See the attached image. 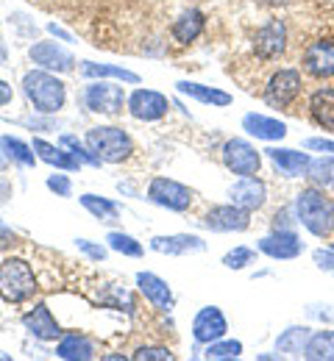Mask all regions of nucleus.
Instances as JSON below:
<instances>
[{"instance_id":"nucleus-1","label":"nucleus","mask_w":334,"mask_h":361,"mask_svg":"<svg viewBox=\"0 0 334 361\" xmlns=\"http://www.w3.org/2000/svg\"><path fill=\"white\" fill-rule=\"evenodd\" d=\"M295 214H298V223L306 228L312 236H318V239H326L334 231L332 197H326L315 186L298 192V197H295Z\"/></svg>"},{"instance_id":"nucleus-2","label":"nucleus","mask_w":334,"mask_h":361,"mask_svg":"<svg viewBox=\"0 0 334 361\" xmlns=\"http://www.w3.org/2000/svg\"><path fill=\"white\" fill-rule=\"evenodd\" d=\"M23 92H25L28 103H31L40 114H56V111L64 106V100H67L64 84H61L53 73H48V70H31V73H25V78H23Z\"/></svg>"},{"instance_id":"nucleus-3","label":"nucleus","mask_w":334,"mask_h":361,"mask_svg":"<svg viewBox=\"0 0 334 361\" xmlns=\"http://www.w3.org/2000/svg\"><path fill=\"white\" fill-rule=\"evenodd\" d=\"M84 145L95 153L103 164H120L126 161L131 153H134V142L131 136L126 134L123 128H114V126H97L87 131Z\"/></svg>"},{"instance_id":"nucleus-4","label":"nucleus","mask_w":334,"mask_h":361,"mask_svg":"<svg viewBox=\"0 0 334 361\" xmlns=\"http://www.w3.org/2000/svg\"><path fill=\"white\" fill-rule=\"evenodd\" d=\"M37 292V278L28 262L3 259L0 262V298L8 303H25Z\"/></svg>"},{"instance_id":"nucleus-5","label":"nucleus","mask_w":334,"mask_h":361,"mask_svg":"<svg viewBox=\"0 0 334 361\" xmlns=\"http://www.w3.org/2000/svg\"><path fill=\"white\" fill-rule=\"evenodd\" d=\"M304 90V78H301V70L295 67H285L279 73H273V78L268 81L265 87V103L270 109H287L295 103V97Z\"/></svg>"},{"instance_id":"nucleus-6","label":"nucleus","mask_w":334,"mask_h":361,"mask_svg":"<svg viewBox=\"0 0 334 361\" xmlns=\"http://www.w3.org/2000/svg\"><path fill=\"white\" fill-rule=\"evenodd\" d=\"M148 200L167 212H187L192 206V192L173 178H153L148 186Z\"/></svg>"},{"instance_id":"nucleus-7","label":"nucleus","mask_w":334,"mask_h":361,"mask_svg":"<svg viewBox=\"0 0 334 361\" xmlns=\"http://www.w3.org/2000/svg\"><path fill=\"white\" fill-rule=\"evenodd\" d=\"M223 164L234 176H259L262 170V156L248 139H229L223 145Z\"/></svg>"},{"instance_id":"nucleus-8","label":"nucleus","mask_w":334,"mask_h":361,"mask_svg":"<svg viewBox=\"0 0 334 361\" xmlns=\"http://www.w3.org/2000/svg\"><path fill=\"white\" fill-rule=\"evenodd\" d=\"M126 94L120 87H112V84H103V81H95V84H87L84 90V106L95 114H106V117H114L123 111L126 106Z\"/></svg>"},{"instance_id":"nucleus-9","label":"nucleus","mask_w":334,"mask_h":361,"mask_svg":"<svg viewBox=\"0 0 334 361\" xmlns=\"http://www.w3.org/2000/svg\"><path fill=\"white\" fill-rule=\"evenodd\" d=\"M28 56L40 70L48 73H70L76 67V56L56 42H34L28 47Z\"/></svg>"},{"instance_id":"nucleus-10","label":"nucleus","mask_w":334,"mask_h":361,"mask_svg":"<svg viewBox=\"0 0 334 361\" xmlns=\"http://www.w3.org/2000/svg\"><path fill=\"white\" fill-rule=\"evenodd\" d=\"M301 67L312 78H334V39H318L304 50Z\"/></svg>"},{"instance_id":"nucleus-11","label":"nucleus","mask_w":334,"mask_h":361,"mask_svg":"<svg viewBox=\"0 0 334 361\" xmlns=\"http://www.w3.org/2000/svg\"><path fill=\"white\" fill-rule=\"evenodd\" d=\"M259 250L270 259H279V262H287V259H298L304 253V242L298 239L295 231L290 228H276L270 236L259 239Z\"/></svg>"},{"instance_id":"nucleus-12","label":"nucleus","mask_w":334,"mask_h":361,"mask_svg":"<svg viewBox=\"0 0 334 361\" xmlns=\"http://www.w3.org/2000/svg\"><path fill=\"white\" fill-rule=\"evenodd\" d=\"M226 331H229V322H226V317H223V312L217 306H203L195 314V319H192V336L201 345H209V342L223 339Z\"/></svg>"},{"instance_id":"nucleus-13","label":"nucleus","mask_w":334,"mask_h":361,"mask_svg":"<svg viewBox=\"0 0 334 361\" xmlns=\"http://www.w3.org/2000/svg\"><path fill=\"white\" fill-rule=\"evenodd\" d=\"M170 109V100L162 94V92L153 90H137L129 97V111L131 117L143 120V123H153V120H162Z\"/></svg>"},{"instance_id":"nucleus-14","label":"nucleus","mask_w":334,"mask_h":361,"mask_svg":"<svg viewBox=\"0 0 334 361\" xmlns=\"http://www.w3.org/2000/svg\"><path fill=\"white\" fill-rule=\"evenodd\" d=\"M203 226L209 231H217V233H232V231H245L251 226V212L239 209L234 203L229 206H215L206 217H203Z\"/></svg>"},{"instance_id":"nucleus-15","label":"nucleus","mask_w":334,"mask_h":361,"mask_svg":"<svg viewBox=\"0 0 334 361\" xmlns=\"http://www.w3.org/2000/svg\"><path fill=\"white\" fill-rule=\"evenodd\" d=\"M254 50L262 56V59H279L287 50V25L282 20H270L265 23L256 37H254Z\"/></svg>"},{"instance_id":"nucleus-16","label":"nucleus","mask_w":334,"mask_h":361,"mask_svg":"<svg viewBox=\"0 0 334 361\" xmlns=\"http://www.w3.org/2000/svg\"><path fill=\"white\" fill-rule=\"evenodd\" d=\"M229 197H232V203L239 206V209H245V212H256V209L265 206V200H268V189H265V183L256 178V176H242V178L229 189Z\"/></svg>"},{"instance_id":"nucleus-17","label":"nucleus","mask_w":334,"mask_h":361,"mask_svg":"<svg viewBox=\"0 0 334 361\" xmlns=\"http://www.w3.org/2000/svg\"><path fill=\"white\" fill-rule=\"evenodd\" d=\"M150 247L165 256H187V253H203L206 242L192 233H173V236H153Z\"/></svg>"},{"instance_id":"nucleus-18","label":"nucleus","mask_w":334,"mask_h":361,"mask_svg":"<svg viewBox=\"0 0 334 361\" xmlns=\"http://www.w3.org/2000/svg\"><path fill=\"white\" fill-rule=\"evenodd\" d=\"M268 153V159L273 161V167L285 176V178H301V176H306V167H309V156L306 153H301V150H290V147H270V150H265Z\"/></svg>"},{"instance_id":"nucleus-19","label":"nucleus","mask_w":334,"mask_h":361,"mask_svg":"<svg viewBox=\"0 0 334 361\" xmlns=\"http://www.w3.org/2000/svg\"><path fill=\"white\" fill-rule=\"evenodd\" d=\"M137 289L145 295V300H150L159 312H170L173 309V289L159 275H153V272H137Z\"/></svg>"},{"instance_id":"nucleus-20","label":"nucleus","mask_w":334,"mask_h":361,"mask_svg":"<svg viewBox=\"0 0 334 361\" xmlns=\"http://www.w3.org/2000/svg\"><path fill=\"white\" fill-rule=\"evenodd\" d=\"M242 131L248 136H256L262 142H282L287 136V126L282 120L265 117V114H245L242 117Z\"/></svg>"},{"instance_id":"nucleus-21","label":"nucleus","mask_w":334,"mask_h":361,"mask_svg":"<svg viewBox=\"0 0 334 361\" xmlns=\"http://www.w3.org/2000/svg\"><path fill=\"white\" fill-rule=\"evenodd\" d=\"M23 325H25V331L31 334V336H37V339H45V342H50V339H56L61 331H59V325H56V319H53V314H50V309L45 306V303H37L28 314L23 317Z\"/></svg>"},{"instance_id":"nucleus-22","label":"nucleus","mask_w":334,"mask_h":361,"mask_svg":"<svg viewBox=\"0 0 334 361\" xmlns=\"http://www.w3.org/2000/svg\"><path fill=\"white\" fill-rule=\"evenodd\" d=\"M34 153L40 156V161H45L50 167H56V170H67V173H76V170H81V159H76L73 153H67V150H61V147H56V145H50L45 139H34Z\"/></svg>"},{"instance_id":"nucleus-23","label":"nucleus","mask_w":334,"mask_h":361,"mask_svg":"<svg viewBox=\"0 0 334 361\" xmlns=\"http://www.w3.org/2000/svg\"><path fill=\"white\" fill-rule=\"evenodd\" d=\"M309 114L321 128L334 131V87H321L318 92H312Z\"/></svg>"},{"instance_id":"nucleus-24","label":"nucleus","mask_w":334,"mask_h":361,"mask_svg":"<svg viewBox=\"0 0 334 361\" xmlns=\"http://www.w3.org/2000/svg\"><path fill=\"white\" fill-rule=\"evenodd\" d=\"M56 356L64 361H90V359H95V345H93L87 336L67 334V336H61V342L56 345Z\"/></svg>"},{"instance_id":"nucleus-25","label":"nucleus","mask_w":334,"mask_h":361,"mask_svg":"<svg viewBox=\"0 0 334 361\" xmlns=\"http://www.w3.org/2000/svg\"><path fill=\"white\" fill-rule=\"evenodd\" d=\"M181 94H187L198 103H206V106H232V94L223 90H215V87H203V84H195V81H179L176 84Z\"/></svg>"},{"instance_id":"nucleus-26","label":"nucleus","mask_w":334,"mask_h":361,"mask_svg":"<svg viewBox=\"0 0 334 361\" xmlns=\"http://www.w3.org/2000/svg\"><path fill=\"white\" fill-rule=\"evenodd\" d=\"M203 25H206L203 14H201L198 8H187V11L173 23V39L181 42V45H190V42H195V39L201 37Z\"/></svg>"},{"instance_id":"nucleus-27","label":"nucleus","mask_w":334,"mask_h":361,"mask_svg":"<svg viewBox=\"0 0 334 361\" xmlns=\"http://www.w3.org/2000/svg\"><path fill=\"white\" fill-rule=\"evenodd\" d=\"M309 336H312V334H309V328H304V325H292V328H287L285 334L276 339V350H279L282 356H292V359H298V356H304Z\"/></svg>"},{"instance_id":"nucleus-28","label":"nucleus","mask_w":334,"mask_h":361,"mask_svg":"<svg viewBox=\"0 0 334 361\" xmlns=\"http://www.w3.org/2000/svg\"><path fill=\"white\" fill-rule=\"evenodd\" d=\"M304 359L309 361H334V331L332 328H323V331H315L306 342V350H304Z\"/></svg>"},{"instance_id":"nucleus-29","label":"nucleus","mask_w":334,"mask_h":361,"mask_svg":"<svg viewBox=\"0 0 334 361\" xmlns=\"http://www.w3.org/2000/svg\"><path fill=\"white\" fill-rule=\"evenodd\" d=\"M81 73L84 78H117V81H126V84H140V75L126 70V67H117V64H97V61H84L81 64Z\"/></svg>"},{"instance_id":"nucleus-30","label":"nucleus","mask_w":334,"mask_h":361,"mask_svg":"<svg viewBox=\"0 0 334 361\" xmlns=\"http://www.w3.org/2000/svg\"><path fill=\"white\" fill-rule=\"evenodd\" d=\"M0 147L6 150V156L11 159V161H17L20 167H34L37 164V153H34V147L31 145H25V142H20L17 136H3L0 139Z\"/></svg>"},{"instance_id":"nucleus-31","label":"nucleus","mask_w":334,"mask_h":361,"mask_svg":"<svg viewBox=\"0 0 334 361\" xmlns=\"http://www.w3.org/2000/svg\"><path fill=\"white\" fill-rule=\"evenodd\" d=\"M81 206L97 217L100 223H112L114 217H117V203H112V200H106V197H97V195H81Z\"/></svg>"},{"instance_id":"nucleus-32","label":"nucleus","mask_w":334,"mask_h":361,"mask_svg":"<svg viewBox=\"0 0 334 361\" xmlns=\"http://www.w3.org/2000/svg\"><path fill=\"white\" fill-rule=\"evenodd\" d=\"M242 356V342L237 339H217L206 345V359L209 361H226V359H239Z\"/></svg>"},{"instance_id":"nucleus-33","label":"nucleus","mask_w":334,"mask_h":361,"mask_svg":"<svg viewBox=\"0 0 334 361\" xmlns=\"http://www.w3.org/2000/svg\"><path fill=\"white\" fill-rule=\"evenodd\" d=\"M106 242H109V247H112L114 253H123V256H131V259H140V256H143V245H140L134 236L123 233V231H112V233L106 236Z\"/></svg>"},{"instance_id":"nucleus-34","label":"nucleus","mask_w":334,"mask_h":361,"mask_svg":"<svg viewBox=\"0 0 334 361\" xmlns=\"http://www.w3.org/2000/svg\"><path fill=\"white\" fill-rule=\"evenodd\" d=\"M334 161L332 159H312L306 167V178L312 180L315 186H326L334 180Z\"/></svg>"},{"instance_id":"nucleus-35","label":"nucleus","mask_w":334,"mask_h":361,"mask_svg":"<svg viewBox=\"0 0 334 361\" xmlns=\"http://www.w3.org/2000/svg\"><path fill=\"white\" fill-rule=\"evenodd\" d=\"M254 259H256V253L251 247H234V250H229L223 256V264L229 270H245L248 264H254Z\"/></svg>"},{"instance_id":"nucleus-36","label":"nucleus","mask_w":334,"mask_h":361,"mask_svg":"<svg viewBox=\"0 0 334 361\" xmlns=\"http://www.w3.org/2000/svg\"><path fill=\"white\" fill-rule=\"evenodd\" d=\"M61 145H64V147H70V150H73V156H76V159H81L84 164H93V167H100V164H103V161L97 159L90 147L78 145V139H76V136L64 134V136H61Z\"/></svg>"},{"instance_id":"nucleus-37","label":"nucleus","mask_w":334,"mask_h":361,"mask_svg":"<svg viewBox=\"0 0 334 361\" xmlns=\"http://www.w3.org/2000/svg\"><path fill=\"white\" fill-rule=\"evenodd\" d=\"M134 359L137 361H170L173 353H170L167 348H140V350L134 353Z\"/></svg>"},{"instance_id":"nucleus-38","label":"nucleus","mask_w":334,"mask_h":361,"mask_svg":"<svg viewBox=\"0 0 334 361\" xmlns=\"http://www.w3.org/2000/svg\"><path fill=\"white\" fill-rule=\"evenodd\" d=\"M48 189L50 192H56L59 197H70L73 195V183H70V178L67 176H48Z\"/></svg>"},{"instance_id":"nucleus-39","label":"nucleus","mask_w":334,"mask_h":361,"mask_svg":"<svg viewBox=\"0 0 334 361\" xmlns=\"http://www.w3.org/2000/svg\"><path fill=\"white\" fill-rule=\"evenodd\" d=\"M76 245H78V250L87 253L93 262H103V259H106V247H103V245H95V242H90V239H76Z\"/></svg>"},{"instance_id":"nucleus-40","label":"nucleus","mask_w":334,"mask_h":361,"mask_svg":"<svg viewBox=\"0 0 334 361\" xmlns=\"http://www.w3.org/2000/svg\"><path fill=\"white\" fill-rule=\"evenodd\" d=\"M312 259H315V267H318V270L332 272L334 275V247L332 250H323V247H321V250H315V253H312Z\"/></svg>"},{"instance_id":"nucleus-41","label":"nucleus","mask_w":334,"mask_h":361,"mask_svg":"<svg viewBox=\"0 0 334 361\" xmlns=\"http://www.w3.org/2000/svg\"><path fill=\"white\" fill-rule=\"evenodd\" d=\"M304 147H306V150H321V153H329V156H334V139L309 136V139H304Z\"/></svg>"},{"instance_id":"nucleus-42","label":"nucleus","mask_w":334,"mask_h":361,"mask_svg":"<svg viewBox=\"0 0 334 361\" xmlns=\"http://www.w3.org/2000/svg\"><path fill=\"white\" fill-rule=\"evenodd\" d=\"M14 245V233H11V228H6L0 223V250H6V247H11Z\"/></svg>"},{"instance_id":"nucleus-43","label":"nucleus","mask_w":334,"mask_h":361,"mask_svg":"<svg viewBox=\"0 0 334 361\" xmlns=\"http://www.w3.org/2000/svg\"><path fill=\"white\" fill-rule=\"evenodd\" d=\"M11 97H14V92H11V87H8L6 81H0V106L11 103Z\"/></svg>"},{"instance_id":"nucleus-44","label":"nucleus","mask_w":334,"mask_h":361,"mask_svg":"<svg viewBox=\"0 0 334 361\" xmlns=\"http://www.w3.org/2000/svg\"><path fill=\"white\" fill-rule=\"evenodd\" d=\"M48 31H50V34H53V37H59V39H64V42H73V37H70V34H67L64 28H59L56 23H50V25H48Z\"/></svg>"},{"instance_id":"nucleus-45","label":"nucleus","mask_w":334,"mask_h":361,"mask_svg":"<svg viewBox=\"0 0 334 361\" xmlns=\"http://www.w3.org/2000/svg\"><path fill=\"white\" fill-rule=\"evenodd\" d=\"M8 197H11V183L6 178H0V206H3Z\"/></svg>"},{"instance_id":"nucleus-46","label":"nucleus","mask_w":334,"mask_h":361,"mask_svg":"<svg viewBox=\"0 0 334 361\" xmlns=\"http://www.w3.org/2000/svg\"><path fill=\"white\" fill-rule=\"evenodd\" d=\"M8 61V47H6V42L0 39V64H6Z\"/></svg>"},{"instance_id":"nucleus-47","label":"nucleus","mask_w":334,"mask_h":361,"mask_svg":"<svg viewBox=\"0 0 334 361\" xmlns=\"http://www.w3.org/2000/svg\"><path fill=\"white\" fill-rule=\"evenodd\" d=\"M8 161H11V159H8V156H6V150L0 147V173H3L6 167H8Z\"/></svg>"},{"instance_id":"nucleus-48","label":"nucleus","mask_w":334,"mask_h":361,"mask_svg":"<svg viewBox=\"0 0 334 361\" xmlns=\"http://www.w3.org/2000/svg\"><path fill=\"white\" fill-rule=\"evenodd\" d=\"M259 6H285V3H290V0H256Z\"/></svg>"},{"instance_id":"nucleus-49","label":"nucleus","mask_w":334,"mask_h":361,"mask_svg":"<svg viewBox=\"0 0 334 361\" xmlns=\"http://www.w3.org/2000/svg\"><path fill=\"white\" fill-rule=\"evenodd\" d=\"M332 247H334V245H332Z\"/></svg>"}]
</instances>
